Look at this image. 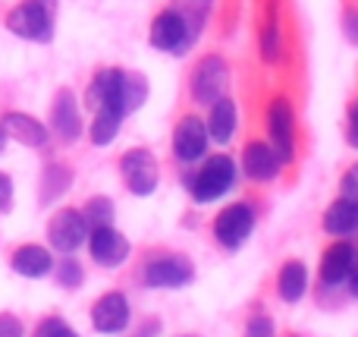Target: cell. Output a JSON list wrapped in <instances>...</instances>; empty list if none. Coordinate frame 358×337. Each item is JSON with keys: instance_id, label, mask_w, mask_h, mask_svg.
Returning a JSON list of instances; mask_svg holds the SVG:
<instances>
[{"instance_id": "9", "label": "cell", "mask_w": 358, "mask_h": 337, "mask_svg": "<svg viewBox=\"0 0 358 337\" xmlns=\"http://www.w3.org/2000/svg\"><path fill=\"white\" fill-rule=\"evenodd\" d=\"M192 277H195V268H192V262L189 259H182V256L155 259V262L145 268V284H148V287L176 290V287H185Z\"/></svg>"}, {"instance_id": "21", "label": "cell", "mask_w": 358, "mask_h": 337, "mask_svg": "<svg viewBox=\"0 0 358 337\" xmlns=\"http://www.w3.org/2000/svg\"><path fill=\"white\" fill-rule=\"evenodd\" d=\"M236 130V104L229 98H220L210 104V117H208V136H214L217 142H229Z\"/></svg>"}, {"instance_id": "17", "label": "cell", "mask_w": 358, "mask_h": 337, "mask_svg": "<svg viewBox=\"0 0 358 337\" xmlns=\"http://www.w3.org/2000/svg\"><path fill=\"white\" fill-rule=\"evenodd\" d=\"M349 268H352V246L346 240H340L336 246H330L327 256L321 262V281L336 287V284H346Z\"/></svg>"}, {"instance_id": "12", "label": "cell", "mask_w": 358, "mask_h": 337, "mask_svg": "<svg viewBox=\"0 0 358 337\" xmlns=\"http://www.w3.org/2000/svg\"><path fill=\"white\" fill-rule=\"evenodd\" d=\"M151 44H155L157 50H173V54L189 50V44H185V25L173 10L161 13V16L155 19V25H151Z\"/></svg>"}, {"instance_id": "27", "label": "cell", "mask_w": 358, "mask_h": 337, "mask_svg": "<svg viewBox=\"0 0 358 337\" xmlns=\"http://www.w3.org/2000/svg\"><path fill=\"white\" fill-rule=\"evenodd\" d=\"M261 48H264L267 60H277L280 57V32H277V25H267L264 29V35H261Z\"/></svg>"}, {"instance_id": "20", "label": "cell", "mask_w": 358, "mask_h": 337, "mask_svg": "<svg viewBox=\"0 0 358 337\" xmlns=\"http://www.w3.org/2000/svg\"><path fill=\"white\" fill-rule=\"evenodd\" d=\"M324 227H327V233H334V237H349V233L358 231V208L349 205L346 199H336L334 205L327 208V214H324Z\"/></svg>"}, {"instance_id": "33", "label": "cell", "mask_w": 358, "mask_h": 337, "mask_svg": "<svg viewBox=\"0 0 358 337\" xmlns=\"http://www.w3.org/2000/svg\"><path fill=\"white\" fill-rule=\"evenodd\" d=\"M349 287H352V294L358 296V246H352V268H349Z\"/></svg>"}, {"instance_id": "5", "label": "cell", "mask_w": 358, "mask_h": 337, "mask_svg": "<svg viewBox=\"0 0 358 337\" xmlns=\"http://www.w3.org/2000/svg\"><path fill=\"white\" fill-rule=\"evenodd\" d=\"M48 237H50V246L60 252H76L82 243L88 240V221L85 214L73 212V208H63L50 218L48 224Z\"/></svg>"}, {"instance_id": "23", "label": "cell", "mask_w": 358, "mask_h": 337, "mask_svg": "<svg viewBox=\"0 0 358 337\" xmlns=\"http://www.w3.org/2000/svg\"><path fill=\"white\" fill-rule=\"evenodd\" d=\"M145 98H148V82H145V76L123 73V107H126V114H132L136 107H142Z\"/></svg>"}, {"instance_id": "4", "label": "cell", "mask_w": 358, "mask_h": 337, "mask_svg": "<svg viewBox=\"0 0 358 337\" xmlns=\"http://www.w3.org/2000/svg\"><path fill=\"white\" fill-rule=\"evenodd\" d=\"M252 227H255V212H252V205H245V202H236V205L223 208L214 221V233L227 249H239V246L248 240Z\"/></svg>"}, {"instance_id": "31", "label": "cell", "mask_w": 358, "mask_h": 337, "mask_svg": "<svg viewBox=\"0 0 358 337\" xmlns=\"http://www.w3.org/2000/svg\"><path fill=\"white\" fill-rule=\"evenodd\" d=\"M10 202H13V183L6 174H0V212H6Z\"/></svg>"}, {"instance_id": "29", "label": "cell", "mask_w": 358, "mask_h": 337, "mask_svg": "<svg viewBox=\"0 0 358 337\" xmlns=\"http://www.w3.org/2000/svg\"><path fill=\"white\" fill-rule=\"evenodd\" d=\"M245 337H273V322L267 315H255L245 325Z\"/></svg>"}, {"instance_id": "2", "label": "cell", "mask_w": 358, "mask_h": 337, "mask_svg": "<svg viewBox=\"0 0 358 337\" xmlns=\"http://www.w3.org/2000/svg\"><path fill=\"white\" fill-rule=\"evenodd\" d=\"M233 183H236L233 158L217 155V158H210V161L195 174V180H192V195H195L198 202H214V199H220V195L227 193Z\"/></svg>"}, {"instance_id": "13", "label": "cell", "mask_w": 358, "mask_h": 337, "mask_svg": "<svg viewBox=\"0 0 358 337\" xmlns=\"http://www.w3.org/2000/svg\"><path fill=\"white\" fill-rule=\"evenodd\" d=\"M242 167H245V174L252 177V180L264 183V180H273V177L280 174V158L271 145L248 142L245 151H242Z\"/></svg>"}, {"instance_id": "16", "label": "cell", "mask_w": 358, "mask_h": 337, "mask_svg": "<svg viewBox=\"0 0 358 337\" xmlns=\"http://www.w3.org/2000/svg\"><path fill=\"white\" fill-rule=\"evenodd\" d=\"M13 271L22 277H44L50 268H54V259L44 246H19L10 259Z\"/></svg>"}, {"instance_id": "22", "label": "cell", "mask_w": 358, "mask_h": 337, "mask_svg": "<svg viewBox=\"0 0 358 337\" xmlns=\"http://www.w3.org/2000/svg\"><path fill=\"white\" fill-rule=\"evenodd\" d=\"M120 123H123L120 114L107 111V107H98V111H94V123H92V142L94 145H110L120 132Z\"/></svg>"}, {"instance_id": "19", "label": "cell", "mask_w": 358, "mask_h": 337, "mask_svg": "<svg viewBox=\"0 0 358 337\" xmlns=\"http://www.w3.org/2000/svg\"><path fill=\"white\" fill-rule=\"evenodd\" d=\"M208 6H210V0H173V13L185 25V44H189V48L195 44L198 32H201L204 16H208Z\"/></svg>"}, {"instance_id": "7", "label": "cell", "mask_w": 358, "mask_h": 337, "mask_svg": "<svg viewBox=\"0 0 358 337\" xmlns=\"http://www.w3.org/2000/svg\"><path fill=\"white\" fill-rule=\"evenodd\" d=\"M123 177L129 193L136 195H151L157 186V164L148 149H132L123 155Z\"/></svg>"}, {"instance_id": "28", "label": "cell", "mask_w": 358, "mask_h": 337, "mask_svg": "<svg viewBox=\"0 0 358 337\" xmlns=\"http://www.w3.org/2000/svg\"><path fill=\"white\" fill-rule=\"evenodd\" d=\"M57 277H60L63 287H79V284H82V268L73 262V259H63L60 275H57Z\"/></svg>"}, {"instance_id": "35", "label": "cell", "mask_w": 358, "mask_h": 337, "mask_svg": "<svg viewBox=\"0 0 358 337\" xmlns=\"http://www.w3.org/2000/svg\"><path fill=\"white\" fill-rule=\"evenodd\" d=\"M3 142H6V136H3V130H0V151H3Z\"/></svg>"}, {"instance_id": "26", "label": "cell", "mask_w": 358, "mask_h": 337, "mask_svg": "<svg viewBox=\"0 0 358 337\" xmlns=\"http://www.w3.org/2000/svg\"><path fill=\"white\" fill-rule=\"evenodd\" d=\"M340 199H346L349 205L358 208V164H352V167L346 170V177H343V195Z\"/></svg>"}, {"instance_id": "3", "label": "cell", "mask_w": 358, "mask_h": 337, "mask_svg": "<svg viewBox=\"0 0 358 337\" xmlns=\"http://www.w3.org/2000/svg\"><path fill=\"white\" fill-rule=\"evenodd\" d=\"M88 249L101 268H120L129 259V240L120 231H113L110 224H101L88 231Z\"/></svg>"}, {"instance_id": "24", "label": "cell", "mask_w": 358, "mask_h": 337, "mask_svg": "<svg viewBox=\"0 0 358 337\" xmlns=\"http://www.w3.org/2000/svg\"><path fill=\"white\" fill-rule=\"evenodd\" d=\"M85 221H88V227L110 224V221H113V202L110 199H92V202H88Z\"/></svg>"}, {"instance_id": "10", "label": "cell", "mask_w": 358, "mask_h": 337, "mask_svg": "<svg viewBox=\"0 0 358 337\" xmlns=\"http://www.w3.org/2000/svg\"><path fill=\"white\" fill-rule=\"evenodd\" d=\"M267 126H271V149L277 151L280 164L292 161V104L286 98H273Z\"/></svg>"}, {"instance_id": "8", "label": "cell", "mask_w": 358, "mask_h": 337, "mask_svg": "<svg viewBox=\"0 0 358 337\" xmlns=\"http://www.w3.org/2000/svg\"><path fill=\"white\" fill-rule=\"evenodd\" d=\"M92 325L101 334H120L129 325V300H126L120 290L104 294L92 309Z\"/></svg>"}, {"instance_id": "32", "label": "cell", "mask_w": 358, "mask_h": 337, "mask_svg": "<svg viewBox=\"0 0 358 337\" xmlns=\"http://www.w3.org/2000/svg\"><path fill=\"white\" fill-rule=\"evenodd\" d=\"M346 139H349L352 149H358V104L349 107V132H346Z\"/></svg>"}, {"instance_id": "11", "label": "cell", "mask_w": 358, "mask_h": 337, "mask_svg": "<svg viewBox=\"0 0 358 337\" xmlns=\"http://www.w3.org/2000/svg\"><path fill=\"white\" fill-rule=\"evenodd\" d=\"M208 126L198 117H182L173 132V151L179 161H198L208 149Z\"/></svg>"}, {"instance_id": "15", "label": "cell", "mask_w": 358, "mask_h": 337, "mask_svg": "<svg viewBox=\"0 0 358 337\" xmlns=\"http://www.w3.org/2000/svg\"><path fill=\"white\" fill-rule=\"evenodd\" d=\"M3 136H13L16 142L29 145V149H41L48 142V130L29 114H6L3 117Z\"/></svg>"}, {"instance_id": "18", "label": "cell", "mask_w": 358, "mask_h": 337, "mask_svg": "<svg viewBox=\"0 0 358 337\" xmlns=\"http://www.w3.org/2000/svg\"><path fill=\"white\" fill-rule=\"evenodd\" d=\"M277 290L286 303H299L305 296V290H308V268L302 262H286L283 271H280Z\"/></svg>"}, {"instance_id": "30", "label": "cell", "mask_w": 358, "mask_h": 337, "mask_svg": "<svg viewBox=\"0 0 358 337\" xmlns=\"http://www.w3.org/2000/svg\"><path fill=\"white\" fill-rule=\"evenodd\" d=\"M0 337H22V322L10 312H0Z\"/></svg>"}, {"instance_id": "34", "label": "cell", "mask_w": 358, "mask_h": 337, "mask_svg": "<svg viewBox=\"0 0 358 337\" xmlns=\"http://www.w3.org/2000/svg\"><path fill=\"white\" fill-rule=\"evenodd\" d=\"M157 331H161V325L151 319V322H145V325L138 328V334H132V337H157Z\"/></svg>"}, {"instance_id": "14", "label": "cell", "mask_w": 358, "mask_h": 337, "mask_svg": "<svg viewBox=\"0 0 358 337\" xmlns=\"http://www.w3.org/2000/svg\"><path fill=\"white\" fill-rule=\"evenodd\" d=\"M54 132L63 142H76L82 132V117H79V107H76V95L69 92V88L57 92V98H54Z\"/></svg>"}, {"instance_id": "25", "label": "cell", "mask_w": 358, "mask_h": 337, "mask_svg": "<svg viewBox=\"0 0 358 337\" xmlns=\"http://www.w3.org/2000/svg\"><path fill=\"white\" fill-rule=\"evenodd\" d=\"M35 337H79V334H76L63 319H44L41 325H38Z\"/></svg>"}, {"instance_id": "1", "label": "cell", "mask_w": 358, "mask_h": 337, "mask_svg": "<svg viewBox=\"0 0 358 337\" xmlns=\"http://www.w3.org/2000/svg\"><path fill=\"white\" fill-rule=\"evenodd\" d=\"M6 29L29 41H50L54 35V0H25L6 16Z\"/></svg>"}, {"instance_id": "6", "label": "cell", "mask_w": 358, "mask_h": 337, "mask_svg": "<svg viewBox=\"0 0 358 337\" xmlns=\"http://www.w3.org/2000/svg\"><path fill=\"white\" fill-rule=\"evenodd\" d=\"M229 82V69L220 57H204L198 63L195 76H192V95L201 104H214V101L223 98V88Z\"/></svg>"}]
</instances>
